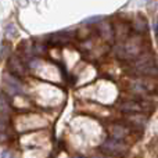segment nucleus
<instances>
[{
    "label": "nucleus",
    "instance_id": "nucleus-1",
    "mask_svg": "<svg viewBox=\"0 0 158 158\" xmlns=\"http://www.w3.org/2000/svg\"><path fill=\"white\" fill-rule=\"evenodd\" d=\"M135 71L142 77H158V65L156 58L151 54H143L135 61Z\"/></svg>",
    "mask_w": 158,
    "mask_h": 158
},
{
    "label": "nucleus",
    "instance_id": "nucleus-2",
    "mask_svg": "<svg viewBox=\"0 0 158 158\" xmlns=\"http://www.w3.org/2000/svg\"><path fill=\"white\" fill-rule=\"evenodd\" d=\"M126 146L123 144L122 139H117V137H111V139L106 140L104 144L101 146V150L108 156H121L125 151Z\"/></svg>",
    "mask_w": 158,
    "mask_h": 158
},
{
    "label": "nucleus",
    "instance_id": "nucleus-3",
    "mask_svg": "<svg viewBox=\"0 0 158 158\" xmlns=\"http://www.w3.org/2000/svg\"><path fill=\"white\" fill-rule=\"evenodd\" d=\"M119 110L122 112H126V114H137L143 110V107L136 101H125L119 106Z\"/></svg>",
    "mask_w": 158,
    "mask_h": 158
},
{
    "label": "nucleus",
    "instance_id": "nucleus-4",
    "mask_svg": "<svg viewBox=\"0 0 158 158\" xmlns=\"http://www.w3.org/2000/svg\"><path fill=\"white\" fill-rule=\"evenodd\" d=\"M133 28H135V31H136V32H139V33L147 32L148 25H147L146 18H143V17H137V18L133 21Z\"/></svg>",
    "mask_w": 158,
    "mask_h": 158
},
{
    "label": "nucleus",
    "instance_id": "nucleus-5",
    "mask_svg": "<svg viewBox=\"0 0 158 158\" xmlns=\"http://www.w3.org/2000/svg\"><path fill=\"white\" fill-rule=\"evenodd\" d=\"M10 71L14 74H24V68L21 67V63L17 58H11L10 61Z\"/></svg>",
    "mask_w": 158,
    "mask_h": 158
},
{
    "label": "nucleus",
    "instance_id": "nucleus-6",
    "mask_svg": "<svg viewBox=\"0 0 158 158\" xmlns=\"http://www.w3.org/2000/svg\"><path fill=\"white\" fill-rule=\"evenodd\" d=\"M111 132H112V137H117V139H123L128 135V131L123 126H112Z\"/></svg>",
    "mask_w": 158,
    "mask_h": 158
},
{
    "label": "nucleus",
    "instance_id": "nucleus-7",
    "mask_svg": "<svg viewBox=\"0 0 158 158\" xmlns=\"http://www.w3.org/2000/svg\"><path fill=\"white\" fill-rule=\"evenodd\" d=\"M15 33V29H14L13 25H8V28L6 29V36H10V35H14Z\"/></svg>",
    "mask_w": 158,
    "mask_h": 158
},
{
    "label": "nucleus",
    "instance_id": "nucleus-8",
    "mask_svg": "<svg viewBox=\"0 0 158 158\" xmlns=\"http://www.w3.org/2000/svg\"><path fill=\"white\" fill-rule=\"evenodd\" d=\"M4 140H6V136H4V135L0 133V142H4Z\"/></svg>",
    "mask_w": 158,
    "mask_h": 158
},
{
    "label": "nucleus",
    "instance_id": "nucleus-9",
    "mask_svg": "<svg viewBox=\"0 0 158 158\" xmlns=\"http://www.w3.org/2000/svg\"><path fill=\"white\" fill-rule=\"evenodd\" d=\"M3 126H4V125H3V123H0V129H3Z\"/></svg>",
    "mask_w": 158,
    "mask_h": 158
}]
</instances>
